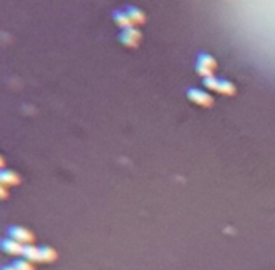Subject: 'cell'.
<instances>
[{
	"label": "cell",
	"instance_id": "1",
	"mask_svg": "<svg viewBox=\"0 0 275 270\" xmlns=\"http://www.w3.org/2000/svg\"><path fill=\"white\" fill-rule=\"evenodd\" d=\"M7 236L15 241H18V243H21L23 246L32 244V241H34V235H32L26 227H21V225H12V227H8Z\"/></svg>",
	"mask_w": 275,
	"mask_h": 270
},
{
	"label": "cell",
	"instance_id": "2",
	"mask_svg": "<svg viewBox=\"0 0 275 270\" xmlns=\"http://www.w3.org/2000/svg\"><path fill=\"white\" fill-rule=\"evenodd\" d=\"M204 84L207 87H211V89H214V91L223 92V94H233V92H235V86L232 84V82L227 81V80L214 78V76H211V78H206Z\"/></svg>",
	"mask_w": 275,
	"mask_h": 270
},
{
	"label": "cell",
	"instance_id": "3",
	"mask_svg": "<svg viewBox=\"0 0 275 270\" xmlns=\"http://www.w3.org/2000/svg\"><path fill=\"white\" fill-rule=\"evenodd\" d=\"M196 70L199 71L202 76H209L211 78L212 76V71L216 70V60H214L211 55L207 54H201L199 57H197V62H196Z\"/></svg>",
	"mask_w": 275,
	"mask_h": 270
},
{
	"label": "cell",
	"instance_id": "4",
	"mask_svg": "<svg viewBox=\"0 0 275 270\" xmlns=\"http://www.w3.org/2000/svg\"><path fill=\"white\" fill-rule=\"evenodd\" d=\"M0 249H2L5 254H8V256H15V257H21L23 256V249H25V246L18 243V241H15L12 238H3V240H0Z\"/></svg>",
	"mask_w": 275,
	"mask_h": 270
},
{
	"label": "cell",
	"instance_id": "5",
	"mask_svg": "<svg viewBox=\"0 0 275 270\" xmlns=\"http://www.w3.org/2000/svg\"><path fill=\"white\" fill-rule=\"evenodd\" d=\"M141 41V32L136 29V27H128V29H123L122 34H120V42L126 47H136Z\"/></svg>",
	"mask_w": 275,
	"mask_h": 270
},
{
	"label": "cell",
	"instance_id": "6",
	"mask_svg": "<svg viewBox=\"0 0 275 270\" xmlns=\"http://www.w3.org/2000/svg\"><path fill=\"white\" fill-rule=\"evenodd\" d=\"M0 183L5 186H13L20 183V175L13 172L10 168H2L0 170Z\"/></svg>",
	"mask_w": 275,
	"mask_h": 270
},
{
	"label": "cell",
	"instance_id": "7",
	"mask_svg": "<svg viewBox=\"0 0 275 270\" xmlns=\"http://www.w3.org/2000/svg\"><path fill=\"white\" fill-rule=\"evenodd\" d=\"M112 16H113L115 23H117L120 27H123V29L133 27V23H131V20H130L128 13H126V10H115Z\"/></svg>",
	"mask_w": 275,
	"mask_h": 270
},
{
	"label": "cell",
	"instance_id": "8",
	"mask_svg": "<svg viewBox=\"0 0 275 270\" xmlns=\"http://www.w3.org/2000/svg\"><path fill=\"white\" fill-rule=\"evenodd\" d=\"M23 259L29 262H41V254H39V246L34 244H26L23 249Z\"/></svg>",
	"mask_w": 275,
	"mask_h": 270
},
{
	"label": "cell",
	"instance_id": "9",
	"mask_svg": "<svg viewBox=\"0 0 275 270\" xmlns=\"http://www.w3.org/2000/svg\"><path fill=\"white\" fill-rule=\"evenodd\" d=\"M188 96L192 102H197V104H202V106H209L211 104V96L206 94L204 91H199V89H190L188 91Z\"/></svg>",
	"mask_w": 275,
	"mask_h": 270
},
{
	"label": "cell",
	"instance_id": "10",
	"mask_svg": "<svg viewBox=\"0 0 275 270\" xmlns=\"http://www.w3.org/2000/svg\"><path fill=\"white\" fill-rule=\"evenodd\" d=\"M126 13H128V16H130V20H131V23H133V26H135V25H142V23L146 21V15L142 13L138 7H128V8H126Z\"/></svg>",
	"mask_w": 275,
	"mask_h": 270
},
{
	"label": "cell",
	"instance_id": "11",
	"mask_svg": "<svg viewBox=\"0 0 275 270\" xmlns=\"http://www.w3.org/2000/svg\"><path fill=\"white\" fill-rule=\"evenodd\" d=\"M39 254H41V262H51L57 257V254H55V251L52 249V247L46 246V244L39 246Z\"/></svg>",
	"mask_w": 275,
	"mask_h": 270
},
{
	"label": "cell",
	"instance_id": "12",
	"mask_svg": "<svg viewBox=\"0 0 275 270\" xmlns=\"http://www.w3.org/2000/svg\"><path fill=\"white\" fill-rule=\"evenodd\" d=\"M13 266L16 270H34V266H32V262L26 261L23 257H18L16 261L13 262Z\"/></svg>",
	"mask_w": 275,
	"mask_h": 270
},
{
	"label": "cell",
	"instance_id": "13",
	"mask_svg": "<svg viewBox=\"0 0 275 270\" xmlns=\"http://www.w3.org/2000/svg\"><path fill=\"white\" fill-rule=\"evenodd\" d=\"M5 197H8V189H7V186L0 183V201L5 199Z\"/></svg>",
	"mask_w": 275,
	"mask_h": 270
},
{
	"label": "cell",
	"instance_id": "14",
	"mask_svg": "<svg viewBox=\"0 0 275 270\" xmlns=\"http://www.w3.org/2000/svg\"><path fill=\"white\" fill-rule=\"evenodd\" d=\"M0 270H16V269H15L13 264H10V266H2V267H0Z\"/></svg>",
	"mask_w": 275,
	"mask_h": 270
},
{
	"label": "cell",
	"instance_id": "15",
	"mask_svg": "<svg viewBox=\"0 0 275 270\" xmlns=\"http://www.w3.org/2000/svg\"><path fill=\"white\" fill-rule=\"evenodd\" d=\"M3 165H5V161H3V157L0 156V170H2V168H5Z\"/></svg>",
	"mask_w": 275,
	"mask_h": 270
}]
</instances>
